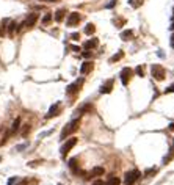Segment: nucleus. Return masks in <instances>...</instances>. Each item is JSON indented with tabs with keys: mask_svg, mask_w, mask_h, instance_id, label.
Instances as JSON below:
<instances>
[{
	"mask_svg": "<svg viewBox=\"0 0 174 185\" xmlns=\"http://www.w3.org/2000/svg\"><path fill=\"white\" fill-rule=\"evenodd\" d=\"M39 2H58V0H39Z\"/></svg>",
	"mask_w": 174,
	"mask_h": 185,
	"instance_id": "obj_39",
	"label": "nucleus"
},
{
	"mask_svg": "<svg viewBox=\"0 0 174 185\" xmlns=\"http://www.w3.org/2000/svg\"><path fill=\"white\" fill-rule=\"evenodd\" d=\"M91 69H93V63L85 61V63H82V66H80V74L82 76H86L88 72H91Z\"/></svg>",
	"mask_w": 174,
	"mask_h": 185,
	"instance_id": "obj_11",
	"label": "nucleus"
},
{
	"mask_svg": "<svg viewBox=\"0 0 174 185\" xmlns=\"http://www.w3.org/2000/svg\"><path fill=\"white\" fill-rule=\"evenodd\" d=\"M151 74H152V77L155 80H165V76H166V72H165V68L162 66V64H152L151 66Z\"/></svg>",
	"mask_w": 174,
	"mask_h": 185,
	"instance_id": "obj_2",
	"label": "nucleus"
},
{
	"mask_svg": "<svg viewBox=\"0 0 174 185\" xmlns=\"http://www.w3.org/2000/svg\"><path fill=\"white\" fill-rule=\"evenodd\" d=\"M71 39H72V41H79V39H80V35H79V33H72V35H71Z\"/></svg>",
	"mask_w": 174,
	"mask_h": 185,
	"instance_id": "obj_29",
	"label": "nucleus"
},
{
	"mask_svg": "<svg viewBox=\"0 0 174 185\" xmlns=\"http://www.w3.org/2000/svg\"><path fill=\"white\" fill-rule=\"evenodd\" d=\"M96 32V27H94V24H88L86 27H85V33L86 35H93Z\"/></svg>",
	"mask_w": 174,
	"mask_h": 185,
	"instance_id": "obj_20",
	"label": "nucleus"
},
{
	"mask_svg": "<svg viewBox=\"0 0 174 185\" xmlns=\"http://www.w3.org/2000/svg\"><path fill=\"white\" fill-rule=\"evenodd\" d=\"M133 38V32L132 30H124L122 33H121V39L122 41H130Z\"/></svg>",
	"mask_w": 174,
	"mask_h": 185,
	"instance_id": "obj_16",
	"label": "nucleus"
},
{
	"mask_svg": "<svg viewBox=\"0 0 174 185\" xmlns=\"http://www.w3.org/2000/svg\"><path fill=\"white\" fill-rule=\"evenodd\" d=\"M119 183H121V180L118 177H115V176H112V177L105 182V185H119Z\"/></svg>",
	"mask_w": 174,
	"mask_h": 185,
	"instance_id": "obj_19",
	"label": "nucleus"
},
{
	"mask_svg": "<svg viewBox=\"0 0 174 185\" xmlns=\"http://www.w3.org/2000/svg\"><path fill=\"white\" fill-rule=\"evenodd\" d=\"M71 50L72 52H80V47H77V45H71Z\"/></svg>",
	"mask_w": 174,
	"mask_h": 185,
	"instance_id": "obj_35",
	"label": "nucleus"
},
{
	"mask_svg": "<svg viewBox=\"0 0 174 185\" xmlns=\"http://www.w3.org/2000/svg\"><path fill=\"white\" fill-rule=\"evenodd\" d=\"M0 35H2V30H0Z\"/></svg>",
	"mask_w": 174,
	"mask_h": 185,
	"instance_id": "obj_43",
	"label": "nucleus"
},
{
	"mask_svg": "<svg viewBox=\"0 0 174 185\" xmlns=\"http://www.w3.org/2000/svg\"><path fill=\"white\" fill-rule=\"evenodd\" d=\"M169 30H172V32H174V22H172V24L169 25Z\"/></svg>",
	"mask_w": 174,
	"mask_h": 185,
	"instance_id": "obj_41",
	"label": "nucleus"
},
{
	"mask_svg": "<svg viewBox=\"0 0 174 185\" xmlns=\"http://www.w3.org/2000/svg\"><path fill=\"white\" fill-rule=\"evenodd\" d=\"M16 185H28V179H24L21 182H16Z\"/></svg>",
	"mask_w": 174,
	"mask_h": 185,
	"instance_id": "obj_33",
	"label": "nucleus"
},
{
	"mask_svg": "<svg viewBox=\"0 0 174 185\" xmlns=\"http://www.w3.org/2000/svg\"><path fill=\"white\" fill-rule=\"evenodd\" d=\"M19 127H21V118H16L14 123H13V126H11V132H16Z\"/></svg>",
	"mask_w": 174,
	"mask_h": 185,
	"instance_id": "obj_23",
	"label": "nucleus"
},
{
	"mask_svg": "<svg viewBox=\"0 0 174 185\" xmlns=\"http://www.w3.org/2000/svg\"><path fill=\"white\" fill-rule=\"evenodd\" d=\"M169 92H174V83H172L171 86H168L166 89H165V94H169Z\"/></svg>",
	"mask_w": 174,
	"mask_h": 185,
	"instance_id": "obj_28",
	"label": "nucleus"
},
{
	"mask_svg": "<svg viewBox=\"0 0 174 185\" xmlns=\"http://www.w3.org/2000/svg\"><path fill=\"white\" fill-rule=\"evenodd\" d=\"M104 173H105V170L102 168V166H94V168L91 170L89 176L91 177H99V176H104Z\"/></svg>",
	"mask_w": 174,
	"mask_h": 185,
	"instance_id": "obj_14",
	"label": "nucleus"
},
{
	"mask_svg": "<svg viewBox=\"0 0 174 185\" xmlns=\"http://www.w3.org/2000/svg\"><path fill=\"white\" fill-rule=\"evenodd\" d=\"M93 185H105V182H104V180H94Z\"/></svg>",
	"mask_w": 174,
	"mask_h": 185,
	"instance_id": "obj_37",
	"label": "nucleus"
},
{
	"mask_svg": "<svg viewBox=\"0 0 174 185\" xmlns=\"http://www.w3.org/2000/svg\"><path fill=\"white\" fill-rule=\"evenodd\" d=\"M79 124H80V121L79 119H72L71 123H68L65 127H63V130H61V135H60V140H66V138L69 136V135H72L77 129H79Z\"/></svg>",
	"mask_w": 174,
	"mask_h": 185,
	"instance_id": "obj_1",
	"label": "nucleus"
},
{
	"mask_svg": "<svg viewBox=\"0 0 174 185\" xmlns=\"http://www.w3.org/2000/svg\"><path fill=\"white\" fill-rule=\"evenodd\" d=\"M113 85H115V80L113 79H108L102 86H100V94H108V92H112V89H113Z\"/></svg>",
	"mask_w": 174,
	"mask_h": 185,
	"instance_id": "obj_9",
	"label": "nucleus"
},
{
	"mask_svg": "<svg viewBox=\"0 0 174 185\" xmlns=\"http://www.w3.org/2000/svg\"><path fill=\"white\" fill-rule=\"evenodd\" d=\"M69 168H71V171L72 173H75V174H79L80 173V170H79V163H77V159H75V157H72V159L69 160Z\"/></svg>",
	"mask_w": 174,
	"mask_h": 185,
	"instance_id": "obj_15",
	"label": "nucleus"
},
{
	"mask_svg": "<svg viewBox=\"0 0 174 185\" xmlns=\"http://www.w3.org/2000/svg\"><path fill=\"white\" fill-rule=\"evenodd\" d=\"M115 5H116V0H112L110 3H107V5H105V8H113Z\"/></svg>",
	"mask_w": 174,
	"mask_h": 185,
	"instance_id": "obj_32",
	"label": "nucleus"
},
{
	"mask_svg": "<svg viewBox=\"0 0 174 185\" xmlns=\"http://www.w3.org/2000/svg\"><path fill=\"white\" fill-rule=\"evenodd\" d=\"M121 82H122V85L125 86V85H129V82H130V79H132V76H133V69H130V68H124L122 71H121Z\"/></svg>",
	"mask_w": 174,
	"mask_h": 185,
	"instance_id": "obj_6",
	"label": "nucleus"
},
{
	"mask_svg": "<svg viewBox=\"0 0 174 185\" xmlns=\"http://www.w3.org/2000/svg\"><path fill=\"white\" fill-rule=\"evenodd\" d=\"M80 21H82V16H80L77 11L69 13L68 19H66V27H71V29H74V27H77V25L80 24Z\"/></svg>",
	"mask_w": 174,
	"mask_h": 185,
	"instance_id": "obj_5",
	"label": "nucleus"
},
{
	"mask_svg": "<svg viewBox=\"0 0 174 185\" xmlns=\"http://www.w3.org/2000/svg\"><path fill=\"white\" fill-rule=\"evenodd\" d=\"M52 19H53L52 13H45L44 17H42V21H41V24H42V25H49V24L52 22Z\"/></svg>",
	"mask_w": 174,
	"mask_h": 185,
	"instance_id": "obj_17",
	"label": "nucleus"
},
{
	"mask_svg": "<svg viewBox=\"0 0 174 185\" xmlns=\"http://www.w3.org/2000/svg\"><path fill=\"white\" fill-rule=\"evenodd\" d=\"M155 173H157V168H149V170L144 171V176H146V177H149V176H152V174H155Z\"/></svg>",
	"mask_w": 174,
	"mask_h": 185,
	"instance_id": "obj_26",
	"label": "nucleus"
},
{
	"mask_svg": "<svg viewBox=\"0 0 174 185\" xmlns=\"http://www.w3.org/2000/svg\"><path fill=\"white\" fill-rule=\"evenodd\" d=\"M58 185H63V183H58Z\"/></svg>",
	"mask_w": 174,
	"mask_h": 185,
	"instance_id": "obj_44",
	"label": "nucleus"
},
{
	"mask_svg": "<svg viewBox=\"0 0 174 185\" xmlns=\"http://www.w3.org/2000/svg\"><path fill=\"white\" fill-rule=\"evenodd\" d=\"M25 147H27V144H21V146H17L16 149H17V151H22V149H25Z\"/></svg>",
	"mask_w": 174,
	"mask_h": 185,
	"instance_id": "obj_38",
	"label": "nucleus"
},
{
	"mask_svg": "<svg viewBox=\"0 0 174 185\" xmlns=\"http://www.w3.org/2000/svg\"><path fill=\"white\" fill-rule=\"evenodd\" d=\"M122 57H124V53H122V52L119 50V52H118V53H115L113 57L110 58V63H115V61H118V60H121Z\"/></svg>",
	"mask_w": 174,
	"mask_h": 185,
	"instance_id": "obj_22",
	"label": "nucleus"
},
{
	"mask_svg": "<svg viewBox=\"0 0 174 185\" xmlns=\"http://www.w3.org/2000/svg\"><path fill=\"white\" fill-rule=\"evenodd\" d=\"M83 57H85V58H91V57H93V53H91L89 50H85V52H83Z\"/></svg>",
	"mask_w": 174,
	"mask_h": 185,
	"instance_id": "obj_31",
	"label": "nucleus"
},
{
	"mask_svg": "<svg viewBox=\"0 0 174 185\" xmlns=\"http://www.w3.org/2000/svg\"><path fill=\"white\" fill-rule=\"evenodd\" d=\"M135 72H136V76H138V77H144V71H143L141 66H136L135 68Z\"/></svg>",
	"mask_w": 174,
	"mask_h": 185,
	"instance_id": "obj_27",
	"label": "nucleus"
},
{
	"mask_svg": "<svg viewBox=\"0 0 174 185\" xmlns=\"http://www.w3.org/2000/svg\"><path fill=\"white\" fill-rule=\"evenodd\" d=\"M97 45H99V41H97V38H91V39H88V41L83 44V49H85V50H91V49L97 47Z\"/></svg>",
	"mask_w": 174,
	"mask_h": 185,
	"instance_id": "obj_12",
	"label": "nucleus"
},
{
	"mask_svg": "<svg viewBox=\"0 0 174 185\" xmlns=\"http://www.w3.org/2000/svg\"><path fill=\"white\" fill-rule=\"evenodd\" d=\"M58 113H60V102L53 104V105L49 108V113L45 115V118H47V119H50V118H53V116H57Z\"/></svg>",
	"mask_w": 174,
	"mask_h": 185,
	"instance_id": "obj_10",
	"label": "nucleus"
},
{
	"mask_svg": "<svg viewBox=\"0 0 174 185\" xmlns=\"http://www.w3.org/2000/svg\"><path fill=\"white\" fill-rule=\"evenodd\" d=\"M52 132H53V130H47V132H44V133H41L39 136H41V138H44V136H47V135H50Z\"/></svg>",
	"mask_w": 174,
	"mask_h": 185,
	"instance_id": "obj_36",
	"label": "nucleus"
},
{
	"mask_svg": "<svg viewBox=\"0 0 174 185\" xmlns=\"http://www.w3.org/2000/svg\"><path fill=\"white\" fill-rule=\"evenodd\" d=\"M169 130H174V123H172V124H169Z\"/></svg>",
	"mask_w": 174,
	"mask_h": 185,
	"instance_id": "obj_40",
	"label": "nucleus"
},
{
	"mask_svg": "<svg viewBox=\"0 0 174 185\" xmlns=\"http://www.w3.org/2000/svg\"><path fill=\"white\" fill-rule=\"evenodd\" d=\"M38 17H39V16H38V13H32V14H30V16H28V17H27V19L22 22V25H25L27 29H32V27H35V24L38 22Z\"/></svg>",
	"mask_w": 174,
	"mask_h": 185,
	"instance_id": "obj_8",
	"label": "nucleus"
},
{
	"mask_svg": "<svg viewBox=\"0 0 174 185\" xmlns=\"http://www.w3.org/2000/svg\"><path fill=\"white\" fill-rule=\"evenodd\" d=\"M138 179H140V171H138V170L127 171V173H125V177H124V183H125V185H133Z\"/></svg>",
	"mask_w": 174,
	"mask_h": 185,
	"instance_id": "obj_4",
	"label": "nucleus"
},
{
	"mask_svg": "<svg viewBox=\"0 0 174 185\" xmlns=\"http://www.w3.org/2000/svg\"><path fill=\"white\" fill-rule=\"evenodd\" d=\"M82 85H83V79H79V80H75L74 83H71V85L66 88V92H68V94H75V92L80 91Z\"/></svg>",
	"mask_w": 174,
	"mask_h": 185,
	"instance_id": "obj_7",
	"label": "nucleus"
},
{
	"mask_svg": "<svg viewBox=\"0 0 174 185\" xmlns=\"http://www.w3.org/2000/svg\"><path fill=\"white\" fill-rule=\"evenodd\" d=\"M169 44H171V47L174 49V33L171 35V38H169Z\"/></svg>",
	"mask_w": 174,
	"mask_h": 185,
	"instance_id": "obj_34",
	"label": "nucleus"
},
{
	"mask_svg": "<svg viewBox=\"0 0 174 185\" xmlns=\"http://www.w3.org/2000/svg\"><path fill=\"white\" fill-rule=\"evenodd\" d=\"M17 180H19V177H11V179H8V185H14Z\"/></svg>",
	"mask_w": 174,
	"mask_h": 185,
	"instance_id": "obj_30",
	"label": "nucleus"
},
{
	"mask_svg": "<svg viewBox=\"0 0 174 185\" xmlns=\"http://www.w3.org/2000/svg\"><path fill=\"white\" fill-rule=\"evenodd\" d=\"M77 144V138H68V140L63 143V146L60 147V154H61V157H66L68 154H69V151L72 149V147H74Z\"/></svg>",
	"mask_w": 174,
	"mask_h": 185,
	"instance_id": "obj_3",
	"label": "nucleus"
},
{
	"mask_svg": "<svg viewBox=\"0 0 174 185\" xmlns=\"http://www.w3.org/2000/svg\"><path fill=\"white\" fill-rule=\"evenodd\" d=\"M65 16H66V10H57L55 11V14H53V19H55V22H63V19H65Z\"/></svg>",
	"mask_w": 174,
	"mask_h": 185,
	"instance_id": "obj_13",
	"label": "nucleus"
},
{
	"mask_svg": "<svg viewBox=\"0 0 174 185\" xmlns=\"http://www.w3.org/2000/svg\"><path fill=\"white\" fill-rule=\"evenodd\" d=\"M129 3H130V6H133V8H138V6L143 5V0H129Z\"/></svg>",
	"mask_w": 174,
	"mask_h": 185,
	"instance_id": "obj_25",
	"label": "nucleus"
},
{
	"mask_svg": "<svg viewBox=\"0 0 174 185\" xmlns=\"http://www.w3.org/2000/svg\"><path fill=\"white\" fill-rule=\"evenodd\" d=\"M172 19H174V10H172Z\"/></svg>",
	"mask_w": 174,
	"mask_h": 185,
	"instance_id": "obj_42",
	"label": "nucleus"
},
{
	"mask_svg": "<svg viewBox=\"0 0 174 185\" xmlns=\"http://www.w3.org/2000/svg\"><path fill=\"white\" fill-rule=\"evenodd\" d=\"M172 157H174V151L171 149V151H169V154H168V155L163 159V163H165V165H166V163H169V162L172 160Z\"/></svg>",
	"mask_w": 174,
	"mask_h": 185,
	"instance_id": "obj_24",
	"label": "nucleus"
},
{
	"mask_svg": "<svg viewBox=\"0 0 174 185\" xmlns=\"http://www.w3.org/2000/svg\"><path fill=\"white\" fill-rule=\"evenodd\" d=\"M91 110H93L91 104H85V105H82V107L77 110V113H86V112H91Z\"/></svg>",
	"mask_w": 174,
	"mask_h": 185,
	"instance_id": "obj_18",
	"label": "nucleus"
},
{
	"mask_svg": "<svg viewBox=\"0 0 174 185\" xmlns=\"http://www.w3.org/2000/svg\"><path fill=\"white\" fill-rule=\"evenodd\" d=\"M14 30H17V24H16L14 21H10V25H8V33L13 35Z\"/></svg>",
	"mask_w": 174,
	"mask_h": 185,
	"instance_id": "obj_21",
	"label": "nucleus"
}]
</instances>
